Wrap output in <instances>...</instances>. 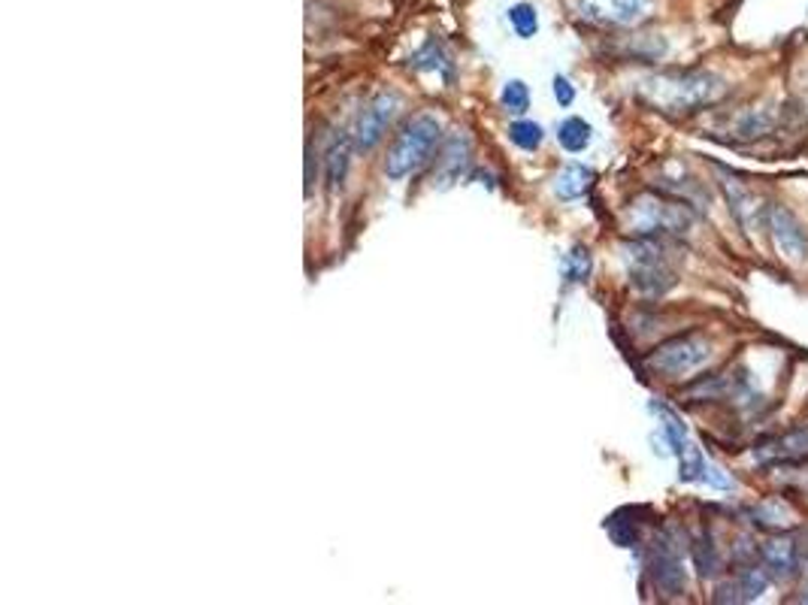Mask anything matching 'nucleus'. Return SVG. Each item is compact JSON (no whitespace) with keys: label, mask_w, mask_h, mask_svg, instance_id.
<instances>
[{"label":"nucleus","mask_w":808,"mask_h":605,"mask_svg":"<svg viewBox=\"0 0 808 605\" xmlns=\"http://www.w3.org/2000/svg\"><path fill=\"white\" fill-rule=\"evenodd\" d=\"M591 267H594V261H591V252H588L584 245H576V249L567 254L564 276H567V282H584V279L591 276Z\"/></svg>","instance_id":"5701e85b"},{"label":"nucleus","mask_w":808,"mask_h":605,"mask_svg":"<svg viewBox=\"0 0 808 605\" xmlns=\"http://www.w3.org/2000/svg\"><path fill=\"white\" fill-rule=\"evenodd\" d=\"M648 572H652L657 591L676 596L684 591V566L676 545L669 539H657L652 549V560H648Z\"/></svg>","instance_id":"9d476101"},{"label":"nucleus","mask_w":808,"mask_h":605,"mask_svg":"<svg viewBox=\"0 0 808 605\" xmlns=\"http://www.w3.org/2000/svg\"><path fill=\"white\" fill-rule=\"evenodd\" d=\"M766 227L772 234V242L784 261L791 264H806L808 261V227L796 218L787 206H769L766 212Z\"/></svg>","instance_id":"6e6552de"},{"label":"nucleus","mask_w":808,"mask_h":605,"mask_svg":"<svg viewBox=\"0 0 808 605\" xmlns=\"http://www.w3.org/2000/svg\"><path fill=\"white\" fill-rule=\"evenodd\" d=\"M752 521L757 527H763V530H775V533H784V530H794L799 518H796L794 506L787 503V500H763V503H757L752 508Z\"/></svg>","instance_id":"ddd939ff"},{"label":"nucleus","mask_w":808,"mask_h":605,"mask_svg":"<svg viewBox=\"0 0 808 605\" xmlns=\"http://www.w3.org/2000/svg\"><path fill=\"white\" fill-rule=\"evenodd\" d=\"M594 179L596 176L591 167H584V164H569V167H564L557 173V179H554V194L560 200H579L591 191Z\"/></svg>","instance_id":"4468645a"},{"label":"nucleus","mask_w":808,"mask_h":605,"mask_svg":"<svg viewBox=\"0 0 808 605\" xmlns=\"http://www.w3.org/2000/svg\"><path fill=\"white\" fill-rule=\"evenodd\" d=\"M509 140L515 142L521 152H536L539 146H542V140H545V130H542V125H536V122L521 118V122H515V125L509 127Z\"/></svg>","instance_id":"6ab92c4d"},{"label":"nucleus","mask_w":808,"mask_h":605,"mask_svg":"<svg viewBox=\"0 0 808 605\" xmlns=\"http://www.w3.org/2000/svg\"><path fill=\"white\" fill-rule=\"evenodd\" d=\"M397 110L400 94H394V91H382V94H376V98L369 100L367 106L357 113L355 127H352L357 152H369V149H376L384 140V134H388V127L394 122Z\"/></svg>","instance_id":"0eeeda50"},{"label":"nucleus","mask_w":808,"mask_h":605,"mask_svg":"<svg viewBox=\"0 0 808 605\" xmlns=\"http://www.w3.org/2000/svg\"><path fill=\"white\" fill-rule=\"evenodd\" d=\"M754 461L769 469L799 466L808 461V427H794L787 433L769 437L754 445Z\"/></svg>","instance_id":"1a4fd4ad"},{"label":"nucleus","mask_w":808,"mask_h":605,"mask_svg":"<svg viewBox=\"0 0 808 605\" xmlns=\"http://www.w3.org/2000/svg\"><path fill=\"white\" fill-rule=\"evenodd\" d=\"M509 25H512V30L521 37V40H530V37L539 30L536 7H530V3H515V7L509 10Z\"/></svg>","instance_id":"aec40b11"},{"label":"nucleus","mask_w":808,"mask_h":605,"mask_svg":"<svg viewBox=\"0 0 808 605\" xmlns=\"http://www.w3.org/2000/svg\"><path fill=\"white\" fill-rule=\"evenodd\" d=\"M627 279L645 297H664L669 288H676L679 273L669 261L667 245L660 237H636L624 245Z\"/></svg>","instance_id":"20e7f679"},{"label":"nucleus","mask_w":808,"mask_h":605,"mask_svg":"<svg viewBox=\"0 0 808 605\" xmlns=\"http://www.w3.org/2000/svg\"><path fill=\"white\" fill-rule=\"evenodd\" d=\"M500 103L506 106V113L512 115H525L530 110V88H527L521 79H509L503 85V94H500Z\"/></svg>","instance_id":"412c9836"},{"label":"nucleus","mask_w":808,"mask_h":605,"mask_svg":"<svg viewBox=\"0 0 808 605\" xmlns=\"http://www.w3.org/2000/svg\"><path fill=\"white\" fill-rule=\"evenodd\" d=\"M442 127L440 122L430 113H418L412 115L406 125L400 127V134L391 142L388 149V157H384V176L388 179H406L415 169H421L433 155V149L440 146Z\"/></svg>","instance_id":"f03ea898"},{"label":"nucleus","mask_w":808,"mask_h":605,"mask_svg":"<svg viewBox=\"0 0 808 605\" xmlns=\"http://www.w3.org/2000/svg\"><path fill=\"white\" fill-rule=\"evenodd\" d=\"M355 137L352 134H333L330 142H327L325 152V179H327V191H340L345 185V176H349V167H352V155H355Z\"/></svg>","instance_id":"9b49d317"},{"label":"nucleus","mask_w":808,"mask_h":605,"mask_svg":"<svg viewBox=\"0 0 808 605\" xmlns=\"http://www.w3.org/2000/svg\"><path fill=\"white\" fill-rule=\"evenodd\" d=\"M415 71H427V73H437L442 76L445 83H452L454 79V61L452 55L445 52V46L437 40H427L421 46V52H415V58L409 61Z\"/></svg>","instance_id":"2eb2a0df"},{"label":"nucleus","mask_w":808,"mask_h":605,"mask_svg":"<svg viewBox=\"0 0 808 605\" xmlns=\"http://www.w3.org/2000/svg\"><path fill=\"white\" fill-rule=\"evenodd\" d=\"M557 140H560V146H564L567 152L579 155V152H584V149L591 146V140H594V127L588 125L584 118H579V115H572V118H567L564 125L557 127Z\"/></svg>","instance_id":"dca6fc26"},{"label":"nucleus","mask_w":808,"mask_h":605,"mask_svg":"<svg viewBox=\"0 0 808 605\" xmlns=\"http://www.w3.org/2000/svg\"><path fill=\"white\" fill-rule=\"evenodd\" d=\"M769 572L760 569V566H754V569H745L742 578H738L736 584H733V593H738V603H748V600H757V596H763L766 588H769Z\"/></svg>","instance_id":"a211bd4d"},{"label":"nucleus","mask_w":808,"mask_h":605,"mask_svg":"<svg viewBox=\"0 0 808 605\" xmlns=\"http://www.w3.org/2000/svg\"><path fill=\"white\" fill-rule=\"evenodd\" d=\"M711 354H715V349L703 333H681V337L660 342L648 354V366L664 379H684V376H694L709 364Z\"/></svg>","instance_id":"39448f33"},{"label":"nucleus","mask_w":808,"mask_h":605,"mask_svg":"<svg viewBox=\"0 0 808 605\" xmlns=\"http://www.w3.org/2000/svg\"><path fill=\"white\" fill-rule=\"evenodd\" d=\"M723 191H727V200H730V210L736 215L738 222L745 227H752V218H757V198L745 188L742 182H723Z\"/></svg>","instance_id":"f3484780"},{"label":"nucleus","mask_w":808,"mask_h":605,"mask_svg":"<svg viewBox=\"0 0 808 605\" xmlns=\"http://www.w3.org/2000/svg\"><path fill=\"white\" fill-rule=\"evenodd\" d=\"M639 100L652 110L667 115H684L706 110L727 94V83L709 71H672L652 73L636 83Z\"/></svg>","instance_id":"f257e3e1"},{"label":"nucleus","mask_w":808,"mask_h":605,"mask_svg":"<svg viewBox=\"0 0 808 605\" xmlns=\"http://www.w3.org/2000/svg\"><path fill=\"white\" fill-rule=\"evenodd\" d=\"M624 225L633 237H679L694 227V212L687 203L645 191L627 203Z\"/></svg>","instance_id":"7ed1b4c3"},{"label":"nucleus","mask_w":808,"mask_h":605,"mask_svg":"<svg viewBox=\"0 0 808 605\" xmlns=\"http://www.w3.org/2000/svg\"><path fill=\"white\" fill-rule=\"evenodd\" d=\"M694 560L696 569H699V576H715V572H718L721 560H718V549H715V542H711L709 533H703L694 542Z\"/></svg>","instance_id":"4be33fe9"},{"label":"nucleus","mask_w":808,"mask_h":605,"mask_svg":"<svg viewBox=\"0 0 808 605\" xmlns=\"http://www.w3.org/2000/svg\"><path fill=\"white\" fill-rule=\"evenodd\" d=\"M554 100L560 103V106H572V100H576V85L569 83L567 76H554Z\"/></svg>","instance_id":"b1692460"},{"label":"nucleus","mask_w":808,"mask_h":605,"mask_svg":"<svg viewBox=\"0 0 808 605\" xmlns=\"http://www.w3.org/2000/svg\"><path fill=\"white\" fill-rule=\"evenodd\" d=\"M803 603H808V593H806V596H803Z\"/></svg>","instance_id":"393cba45"},{"label":"nucleus","mask_w":808,"mask_h":605,"mask_svg":"<svg viewBox=\"0 0 808 605\" xmlns=\"http://www.w3.org/2000/svg\"><path fill=\"white\" fill-rule=\"evenodd\" d=\"M760 557H763L766 572L772 578H779V581L794 578L799 572V566H803L799 545H794L791 539H772V542H766Z\"/></svg>","instance_id":"f8f14e48"},{"label":"nucleus","mask_w":808,"mask_h":605,"mask_svg":"<svg viewBox=\"0 0 808 605\" xmlns=\"http://www.w3.org/2000/svg\"><path fill=\"white\" fill-rule=\"evenodd\" d=\"M576 15L591 25L633 28L645 22L654 10V0H576Z\"/></svg>","instance_id":"423d86ee"}]
</instances>
